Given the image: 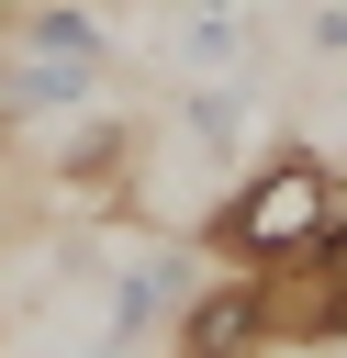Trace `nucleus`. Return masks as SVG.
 I'll list each match as a JSON object with an SVG mask.
<instances>
[{"label":"nucleus","instance_id":"nucleus-1","mask_svg":"<svg viewBox=\"0 0 347 358\" xmlns=\"http://www.w3.org/2000/svg\"><path fill=\"white\" fill-rule=\"evenodd\" d=\"M336 213V157H313V145H291V157H269L224 213H213V246L235 257V268H257V257H280V246H302L313 224Z\"/></svg>","mask_w":347,"mask_h":358},{"label":"nucleus","instance_id":"nucleus-2","mask_svg":"<svg viewBox=\"0 0 347 358\" xmlns=\"http://www.w3.org/2000/svg\"><path fill=\"white\" fill-rule=\"evenodd\" d=\"M246 280H257V313H269L280 347H336L347 336V213H325L302 246L257 257Z\"/></svg>","mask_w":347,"mask_h":358},{"label":"nucleus","instance_id":"nucleus-3","mask_svg":"<svg viewBox=\"0 0 347 358\" xmlns=\"http://www.w3.org/2000/svg\"><path fill=\"white\" fill-rule=\"evenodd\" d=\"M269 347H280V336H269L246 268H235V280H201V291L179 302V358H269Z\"/></svg>","mask_w":347,"mask_h":358},{"label":"nucleus","instance_id":"nucleus-4","mask_svg":"<svg viewBox=\"0 0 347 358\" xmlns=\"http://www.w3.org/2000/svg\"><path fill=\"white\" fill-rule=\"evenodd\" d=\"M90 90H101V67H78V56H34V45H22L11 67H0V112H11V123H45V112H78Z\"/></svg>","mask_w":347,"mask_h":358},{"label":"nucleus","instance_id":"nucleus-5","mask_svg":"<svg viewBox=\"0 0 347 358\" xmlns=\"http://www.w3.org/2000/svg\"><path fill=\"white\" fill-rule=\"evenodd\" d=\"M22 45H34V56H78V67H112V34L90 22V0H22Z\"/></svg>","mask_w":347,"mask_h":358},{"label":"nucleus","instance_id":"nucleus-6","mask_svg":"<svg viewBox=\"0 0 347 358\" xmlns=\"http://www.w3.org/2000/svg\"><path fill=\"white\" fill-rule=\"evenodd\" d=\"M179 302H190V268H179V257H146V268H123V291H112V336L134 347V336H146L157 313H179Z\"/></svg>","mask_w":347,"mask_h":358},{"label":"nucleus","instance_id":"nucleus-7","mask_svg":"<svg viewBox=\"0 0 347 358\" xmlns=\"http://www.w3.org/2000/svg\"><path fill=\"white\" fill-rule=\"evenodd\" d=\"M123 157H134V134H123V123H101V134H78V145H67V179H78V190H112V168H123Z\"/></svg>","mask_w":347,"mask_h":358},{"label":"nucleus","instance_id":"nucleus-8","mask_svg":"<svg viewBox=\"0 0 347 358\" xmlns=\"http://www.w3.org/2000/svg\"><path fill=\"white\" fill-rule=\"evenodd\" d=\"M190 56H235V22L224 11H190Z\"/></svg>","mask_w":347,"mask_h":358}]
</instances>
